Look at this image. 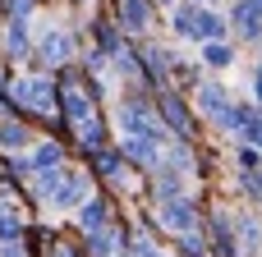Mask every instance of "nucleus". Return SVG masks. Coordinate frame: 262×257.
<instances>
[{
	"label": "nucleus",
	"instance_id": "1",
	"mask_svg": "<svg viewBox=\"0 0 262 257\" xmlns=\"http://www.w3.org/2000/svg\"><path fill=\"white\" fill-rule=\"evenodd\" d=\"M143 225H147L152 235H170V239L193 235V230H203V202H198L193 193H184V198H166V202H152V212H147Z\"/></svg>",
	"mask_w": 262,
	"mask_h": 257
},
{
	"label": "nucleus",
	"instance_id": "2",
	"mask_svg": "<svg viewBox=\"0 0 262 257\" xmlns=\"http://www.w3.org/2000/svg\"><path fill=\"white\" fill-rule=\"evenodd\" d=\"M152 101H157V120L166 124L170 143H193V133H198V120H193L189 101H184L175 87H161V92H152Z\"/></svg>",
	"mask_w": 262,
	"mask_h": 257
},
{
	"label": "nucleus",
	"instance_id": "3",
	"mask_svg": "<svg viewBox=\"0 0 262 257\" xmlns=\"http://www.w3.org/2000/svg\"><path fill=\"white\" fill-rule=\"evenodd\" d=\"M88 198H92V175L78 170V166H64V175H60V184L51 193V207L55 212H78Z\"/></svg>",
	"mask_w": 262,
	"mask_h": 257
},
{
	"label": "nucleus",
	"instance_id": "4",
	"mask_svg": "<svg viewBox=\"0 0 262 257\" xmlns=\"http://www.w3.org/2000/svg\"><path fill=\"white\" fill-rule=\"evenodd\" d=\"M235 221V253L262 257V212H230Z\"/></svg>",
	"mask_w": 262,
	"mask_h": 257
},
{
	"label": "nucleus",
	"instance_id": "5",
	"mask_svg": "<svg viewBox=\"0 0 262 257\" xmlns=\"http://www.w3.org/2000/svg\"><path fill=\"white\" fill-rule=\"evenodd\" d=\"M120 212H115V198L111 193H92L78 212H74V221H78V230L83 235H92V230H101V225H111Z\"/></svg>",
	"mask_w": 262,
	"mask_h": 257
},
{
	"label": "nucleus",
	"instance_id": "6",
	"mask_svg": "<svg viewBox=\"0 0 262 257\" xmlns=\"http://www.w3.org/2000/svg\"><path fill=\"white\" fill-rule=\"evenodd\" d=\"M115 23H120L124 37H129V32H147V28L157 23V5H152V0H120V5H115Z\"/></svg>",
	"mask_w": 262,
	"mask_h": 257
},
{
	"label": "nucleus",
	"instance_id": "7",
	"mask_svg": "<svg viewBox=\"0 0 262 257\" xmlns=\"http://www.w3.org/2000/svg\"><path fill=\"white\" fill-rule=\"evenodd\" d=\"M37 60L51 64V69H64V64L74 60V37L60 32V28H46V37L37 41Z\"/></svg>",
	"mask_w": 262,
	"mask_h": 257
},
{
	"label": "nucleus",
	"instance_id": "8",
	"mask_svg": "<svg viewBox=\"0 0 262 257\" xmlns=\"http://www.w3.org/2000/svg\"><path fill=\"white\" fill-rule=\"evenodd\" d=\"M230 28H235L244 41H262V9L253 0H235V5H230Z\"/></svg>",
	"mask_w": 262,
	"mask_h": 257
},
{
	"label": "nucleus",
	"instance_id": "9",
	"mask_svg": "<svg viewBox=\"0 0 262 257\" xmlns=\"http://www.w3.org/2000/svg\"><path fill=\"white\" fill-rule=\"evenodd\" d=\"M198 110H203L212 124H221L226 110H230V92H226L221 83H198Z\"/></svg>",
	"mask_w": 262,
	"mask_h": 257
},
{
	"label": "nucleus",
	"instance_id": "10",
	"mask_svg": "<svg viewBox=\"0 0 262 257\" xmlns=\"http://www.w3.org/2000/svg\"><path fill=\"white\" fill-rule=\"evenodd\" d=\"M28 161H32V170H60V166H64V143H60V138H51V143H37Z\"/></svg>",
	"mask_w": 262,
	"mask_h": 257
},
{
	"label": "nucleus",
	"instance_id": "11",
	"mask_svg": "<svg viewBox=\"0 0 262 257\" xmlns=\"http://www.w3.org/2000/svg\"><path fill=\"white\" fill-rule=\"evenodd\" d=\"M203 64L207 69H230L235 64V46L230 41H207L203 46Z\"/></svg>",
	"mask_w": 262,
	"mask_h": 257
},
{
	"label": "nucleus",
	"instance_id": "12",
	"mask_svg": "<svg viewBox=\"0 0 262 257\" xmlns=\"http://www.w3.org/2000/svg\"><path fill=\"white\" fill-rule=\"evenodd\" d=\"M28 138H32V133L23 129V120H5V124H0V147L14 152V147H28Z\"/></svg>",
	"mask_w": 262,
	"mask_h": 257
},
{
	"label": "nucleus",
	"instance_id": "13",
	"mask_svg": "<svg viewBox=\"0 0 262 257\" xmlns=\"http://www.w3.org/2000/svg\"><path fill=\"white\" fill-rule=\"evenodd\" d=\"M5 51L18 60V55H28V18L23 23H9V37H5Z\"/></svg>",
	"mask_w": 262,
	"mask_h": 257
},
{
	"label": "nucleus",
	"instance_id": "14",
	"mask_svg": "<svg viewBox=\"0 0 262 257\" xmlns=\"http://www.w3.org/2000/svg\"><path fill=\"white\" fill-rule=\"evenodd\" d=\"M235 166H239V175H253V170H262V152H258V147H249V143H239Z\"/></svg>",
	"mask_w": 262,
	"mask_h": 257
},
{
	"label": "nucleus",
	"instance_id": "15",
	"mask_svg": "<svg viewBox=\"0 0 262 257\" xmlns=\"http://www.w3.org/2000/svg\"><path fill=\"white\" fill-rule=\"evenodd\" d=\"M41 257H83V244H74V239H55V235H51V244L41 248Z\"/></svg>",
	"mask_w": 262,
	"mask_h": 257
},
{
	"label": "nucleus",
	"instance_id": "16",
	"mask_svg": "<svg viewBox=\"0 0 262 257\" xmlns=\"http://www.w3.org/2000/svg\"><path fill=\"white\" fill-rule=\"evenodd\" d=\"M239 193H244V198H253V207H262V170L239 175Z\"/></svg>",
	"mask_w": 262,
	"mask_h": 257
},
{
	"label": "nucleus",
	"instance_id": "17",
	"mask_svg": "<svg viewBox=\"0 0 262 257\" xmlns=\"http://www.w3.org/2000/svg\"><path fill=\"white\" fill-rule=\"evenodd\" d=\"M239 143H249V147H258V152H262V110L249 120V129H244V138H239Z\"/></svg>",
	"mask_w": 262,
	"mask_h": 257
},
{
	"label": "nucleus",
	"instance_id": "18",
	"mask_svg": "<svg viewBox=\"0 0 262 257\" xmlns=\"http://www.w3.org/2000/svg\"><path fill=\"white\" fill-rule=\"evenodd\" d=\"M5 9H9V23H23L28 18V9H32V0H0Z\"/></svg>",
	"mask_w": 262,
	"mask_h": 257
},
{
	"label": "nucleus",
	"instance_id": "19",
	"mask_svg": "<svg viewBox=\"0 0 262 257\" xmlns=\"http://www.w3.org/2000/svg\"><path fill=\"white\" fill-rule=\"evenodd\" d=\"M253 106H258V110H262V64H258V69H253Z\"/></svg>",
	"mask_w": 262,
	"mask_h": 257
},
{
	"label": "nucleus",
	"instance_id": "20",
	"mask_svg": "<svg viewBox=\"0 0 262 257\" xmlns=\"http://www.w3.org/2000/svg\"><path fill=\"white\" fill-rule=\"evenodd\" d=\"M152 5H157V9H161V5H166V9H175V5H180V0H152Z\"/></svg>",
	"mask_w": 262,
	"mask_h": 257
},
{
	"label": "nucleus",
	"instance_id": "21",
	"mask_svg": "<svg viewBox=\"0 0 262 257\" xmlns=\"http://www.w3.org/2000/svg\"><path fill=\"white\" fill-rule=\"evenodd\" d=\"M189 5H198V9H212V5H216V0H189Z\"/></svg>",
	"mask_w": 262,
	"mask_h": 257
},
{
	"label": "nucleus",
	"instance_id": "22",
	"mask_svg": "<svg viewBox=\"0 0 262 257\" xmlns=\"http://www.w3.org/2000/svg\"><path fill=\"white\" fill-rule=\"evenodd\" d=\"M253 5H258V9H262V0H253Z\"/></svg>",
	"mask_w": 262,
	"mask_h": 257
}]
</instances>
